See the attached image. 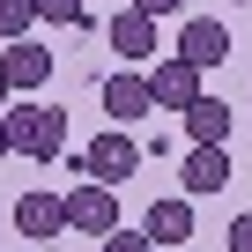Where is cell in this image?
<instances>
[{
    "label": "cell",
    "instance_id": "cell-1",
    "mask_svg": "<svg viewBox=\"0 0 252 252\" xmlns=\"http://www.w3.org/2000/svg\"><path fill=\"white\" fill-rule=\"evenodd\" d=\"M0 126H8V156H37V163H52L60 141H67V111L60 104H8Z\"/></svg>",
    "mask_w": 252,
    "mask_h": 252
},
{
    "label": "cell",
    "instance_id": "cell-2",
    "mask_svg": "<svg viewBox=\"0 0 252 252\" xmlns=\"http://www.w3.org/2000/svg\"><path fill=\"white\" fill-rule=\"evenodd\" d=\"M82 171H89V178H104V186L134 178V171H141V141L126 134V126H104V134L82 149Z\"/></svg>",
    "mask_w": 252,
    "mask_h": 252
},
{
    "label": "cell",
    "instance_id": "cell-3",
    "mask_svg": "<svg viewBox=\"0 0 252 252\" xmlns=\"http://www.w3.org/2000/svg\"><path fill=\"white\" fill-rule=\"evenodd\" d=\"M178 186H186V200L222 193V186H230V141H193L186 163H178Z\"/></svg>",
    "mask_w": 252,
    "mask_h": 252
},
{
    "label": "cell",
    "instance_id": "cell-4",
    "mask_svg": "<svg viewBox=\"0 0 252 252\" xmlns=\"http://www.w3.org/2000/svg\"><path fill=\"white\" fill-rule=\"evenodd\" d=\"M60 208H67V230H89V237H104L119 222V200H111L104 178H82L74 193H60Z\"/></svg>",
    "mask_w": 252,
    "mask_h": 252
},
{
    "label": "cell",
    "instance_id": "cell-5",
    "mask_svg": "<svg viewBox=\"0 0 252 252\" xmlns=\"http://www.w3.org/2000/svg\"><path fill=\"white\" fill-rule=\"evenodd\" d=\"M193 96H200V67H193V60L171 52V60L149 67V104H156V111H186Z\"/></svg>",
    "mask_w": 252,
    "mask_h": 252
},
{
    "label": "cell",
    "instance_id": "cell-6",
    "mask_svg": "<svg viewBox=\"0 0 252 252\" xmlns=\"http://www.w3.org/2000/svg\"><path fill=\"white\" fill-rule=\"evenodd\" d=\"M0 82H8V89H45L52 82V52L37 45V37H8V52H0Z\"/></svg>",
    "mask_w": 252,
    "mask_h": 252
},
{
    "label": "cell",
    "instance_id": "cell-7",
    "mask_svg": "<svg viewBox=\"0 0 252 252\" xmlns=\"http://www.w3.org/2000/svg\"><path fill=\"white\" fill-rule=\"evenodd\" d=\"M178 60H193L200 74H215V67H230V30H222L215 15H193V23L178 30Z\"/></svg>",
    "mask_w": 252,
    "mask_h": 252
},
{
    "label": "cell",
    "instance_id": "cell-8",
    "mask_svg": "<svg viewBox=\"0 0 252 252\" xmlns=\"http://www.w3.org/2000/svg\"><path fill=\"white\" fill-rule=\"evenodd\" d=\"M111 52H119V60H156V15L119 8V15H111Z\"/></svg>",
    "mask_w": 252,
    "mask_h": 252
},
{
    "label": "cell",
    "instance_id": "cell-9",
    "mask_svg": "<svg viewBox=\"0 0 252 252\" xmlns=\"http://www.w3.org/2000/svg\"><path fill=\"white\" fill-rule=\"evenodd\" d=\"M141 111H156V104H149V74H104V119H111V126L141 119Z\"/></svg>",
    "mask_w": 252,
    "mask_h": 252
},
{
    "label": "cell",
    "instance_id": "cell-10",
    "mask_svg": "<svg viewBox=\"0 0 252 252\" xmlns=\"http://www.w3.org/2000/svg\"><path fill=\"white\" fill-rule=\"evenodd\" d=\"M15 230H23V237H37V245H45V237H60V230H67L60 193H23V200H15Z\"/></svg>",
    "mask_w": 252,
    "mask_h": 252
},
{
    "label": "cell",
    "instance_id": "cell-11",
    "mask_svg": "<svg viewBox=\"0 0 252 252\" xmlns=\"http://www.w3.org/2000/svg\"><path fill=\"white\" fill-rule=\"evenodd\" d=\"M141 230H149V245H163V252L186 245V237H193V200H186V193H178V200H156Z\"/></svg>",
    "mask_w": 252,
    "mask_h": 252
},
{
    "label": "cell",
    "instance_id": "cell-12",
    "mask_svg": "<svg viewBox=\"0 0 252 252\" xmlns=\"http://www.w3.org/2000/svg\"><path fill=\"white\" fill-rule=\"evenodd\" d=\"M178 119H186V134H193V141H230V104H222V96H208V89H200Z\"/></svg>",
    "mask_w": 252,
    "mask_h": 252
},
{
    "label": "cell",
    "instance_id": "cell-13",
    "mask_svg": "<svg viewBox=\"0 0 252 252\" xmlns=\"http://www.w3.org/2000/svg\"><path fill=\"white\" fill-rule=\"evenodd\" d=\"M37 30V0H0V37H30Z\"/></svg>",
    "mask_w": 252,
    "mask_h": 252
},
{
    "label": "cell",
    "instance_id": "cell-14",
    "mask_svg": "<svg viewBox=\"0 0 252 252\" xmlns=\"http://www.w3.org/2000/svg\"><path fill=\"white\" fill-rule=\"evenodd\" d=\"M37 23H60V30H82V23H89V0H37Z\"/></svg>",
    "mask_w": 252,
    "mask_h": 252
},
{
    "label": "cell",
    "instance_id": "cell-15",
    "mask_svg": "<svg viewBox=\"0 0 252 252\" xmlns=\"http://www.w3.org/2000/svg\"><path fill=\"white\" fill-rule=\"evenodd\" d=\"M96 252H156V245H149V230H119V222H111V230L96 237Z\"/></svg>",
    "mask_w": 252,
    "mask_h": 252
},
{
    "label": "cell",
    "instance_id": "cell-16",
    "mask_svg": "<svg viewBox=\"0 0 252 252\" xmlns=\"http://www.w3.org/2000/svg\"><path fill=\"white\" fill-rule=\"evenodd\" d=\"M222 245H230V252H252V215H230V230H222Z\"/></svg>",
    "mask_w": 252,
    "mask_h": 252
},
{
    "label": "cell",
    "instance_id": "cell-17",
    "mask_svg": "<svg viewBox=\"0 0 252 252\" xmlns=\"http://www.w3.org/2000/svg\"><path fill=\"white\" fill-rule=\"evenodd\" d=\"M134 8H141V15H156V23H163V15H171V8H178V0H134Z\"/></svg>",
    "mask_w": 252,
    "mask_h": 252
},
{
    "label": "cell",
    "instance_id": "cell-18",
    "mask_svg": "<svg viewBox=\"0 0 252 252\" xmlns=\"http://www.w3.org/2000/svg\"><path fill=\"white\" fill-rule=\"evenodd\" d=\"M0 163H8V126H0Z\"/></svg>",
    "mask_w": 252,
    "mask_h": 252
},
{
    "label": "cell",
    "instance_id": "cell-19",
    "mask_svg": "<svg viewBox=\"0 0 252 252\" xmlns=\"http://www.w3.org/2000/svg\"><path fill=\"white\" fill-rule=\"evenodd\" d=\"M8 96H15V89H8V82H0V111H8Z\"/></svg>",
    "mask_w": 252,
    "mask_h": 252
}]
</instances>
